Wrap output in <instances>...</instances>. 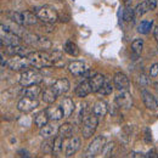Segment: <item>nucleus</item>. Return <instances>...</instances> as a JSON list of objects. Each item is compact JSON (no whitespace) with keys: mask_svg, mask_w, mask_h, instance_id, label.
<instances>
[{"mask_svg":"<svg viewBox=\"0 0 158 158\" xmlns=\"http://www.w3.org/2000/svg\"><path fill=\"white\" fill-rule=\"evenodd\" d=\"M27 59L31 63V67H34L37 69L41 68H46V67H51L52 66V61L50 57V54H48L46 51H32Z\"/></svg>","mask_w":158,"mask_h":158,"instance_id":"obj_1","label":"nucleus"},{"mask_svg":"<svg viewBox=\"0 0 158 158\" xmlns=\"http://www.w3.org/2000/svg\"><path fill=\"white\" fill-rule=\"evenodd\" d=\"M37 16L39 21L44 23H55L56 21H59V14L55 9L50 7V6H41V7H33L32 10Z\"/></svg>","mask_w":158,"mask_h":158,"instance_id":"obj_2","label":"nucleus"},{"mask_svg":"<svg viewBox=\"0 0 158 158\" xmlns=\"http://www.w3.org/2000/svg\"><path fill=\"white\" fill-rule=\"evenodd\" d=\"M41 81H43V74L37 68L23 71L20 77V84L23 88L33 85V84H40Z\"/></svg>","mask_w":158,"mask_h":158,"instance_id":"obj_3","label":"nucleus"},{"mask_svg":"<svg viewBox=\"0 0 158 158\" xmlns=\"http://www.w3.org/2000/svg\"><path fill=\"white\" fill-rule=\"evenodd\" d=\"M99 117L95 116L94 113L91 116H88L84 118L83 127H81V134L84 139H90L96 131L98 125H99Z\"/></svg>","mask_w":158,"mask_h":158,"instance_id":"obj_4","label":"nucleus"},{"mask_svg":"<svg viewBox=\"0 0 158 158\" xmlns=\"http://www.w3.org/2000/svg\"><path fill=\"white\" fill-rule=\"evenodd\" d=\"M105 143H106V139H105V136H102V135L96 136V138L89 143V146H88V148H86V152H85L84 157L91 158V157L98 156L99 153H101V151H102Z\"/></svg>","mask_w":158,"mask_h":158,"instance_id":"obj_5","label":"nucleus"},{"mask_svg":"<svg viewBox=\"0 0 158 158\" xmlns=\"http://www.w3.org/2000/svg\"><path fill=\"white\" fill-rule=\"evenodd\" d=\"M7 67L12 71H26L28 67H31V63L27 57L24 56H12L11 59L6 62Z\"/></svg>","mask_w":158,"mask_h":158,"instance_id":"obj_6","label":"nucleus"},{"mask_svg":"<svg viewBox=\"0 0 158 158\" xmlns=\"http://www.w3.org/2000/svg\"><path fill=\"white\" fill-rule=\"evenodd\" d=\"M39 106V102L37 99H31L27 96H23L22 99L17 102V110L22 113H29L34 111Z\"/></svg>","mask_w":158,"mask_h":158,"instance_id":"obj_7","label":"nucleus"},{"mask_svg":"<svg viewBox=\"0 0 158 158\" xmlns=\"http://www.w3.org/2000/svg\"><path fill=\"white\" fill-rule=\"evenodd\" d=\"M116 103L118 105V107L124 108V110H129L133 107V98L131 94L128 90H120L117 96H116Z\"/></svg>","mask_w":158,"mask_h":158,"instance_id":"obj_8","label":"nucleus"},{"mask_svg":"<svg viewBox=\"0 0 158 158\" xmlns=\"http://www.w3.org/2000/svg\"><path fill=\"white\" fill-rule=\"evenodd\" d=\"M1 31L9 32V33H14V34L19 35L21 38H23V35L27 33L22 24H19L17 22H15L12 20H10V22H6V23H1Z\"/></svg>","mask_w":158,"mask_h":158,"instance_id":"obj_9","label":"nucleus"},{"mask_svg":"<svg viewBox=\"0 0 158 158\" xmlns=\"http://www.w3.org/2000/svg\"><path fill=\"white\" fill-rule=\"evenodd\" d=\"M1 46H16V45H21V37L14 34V33H9V32H5L1 31Z\"/></svg>","mask_w":158,"mask_h":158,"instance_id":"obj_10","label":"nucleus"},{"mask_svg":"<svg viewBox=\"0 0 158 158\" xmlns=\"http://www.w3.org/2000/svg\"><path fill=\"white\" fill-rule=\"evenodd\" d=\"M80 148V139L76 138V136H72L71 139H68V142L66 145V148H64V155L66 157H72L77 153Z\"/></svg>","mask_w":158,"mask_h":158,"instance_id":"obj_11","label":"nucleus"},{"mask_svg":"<svg viewBox=\"0 0 158 158\" xmlns=\"http://www.w3.org/2000/svg\"><path fill=\"white\" fill-rule=\"evenodd\" d=\"M113 84L116 86V89L120 91V90H129V79L128 77L124 74V73H116L114 77H113Z\"/></svg>","mask_w":158,"mask_h":158,"instance_id":"obj_12","label":"nucleus"},{"mask_svg":"<svg viewBox=\"0 0 158 158\" xmlns=\"http://www.w3.org/2000/svg\"><path fill=\"white\" fill-rule=\"evenodd\" d=\"M68 71L74 77H80V76H84L85 74L86 67H85V63L83 61H72L68 64Z\"/></svg>","mask_w":158,"mask_h":158,"instance_id":"obj_13","label":"nucleus"},{"mask_svg":"<svg viewBox=\"0 0 158 158\" xmlns=\"http://www.w3.org/2000/svg\"><path fill=\"white\" fill-rule=\"evenodd\" d=\"M52 89L56 91V94L61 96V95H63V94H66L68 90H69V81H68V79L66 78H60V79H56L54 83H52Z\"/></svg>","mask_w":158,"mask_h":158,"instance_id":"obj_14","label":"nucleus"},{"mask_svg":"<svg viewBox=\"0 0 158 158\" xmlns=\"http://www.w3.org/2000/svg\"><path fill=\"white\" fill-rule=\"evenodd\" d=\"M141 96H142V101L145 103V106L148 108V110H157V102H156V98L152 96V94L150 91H147L146 89H142L141 90Z\"/></svg>","mask_w":158,"mask_h":158,"instance_id":"obj_15","label":"nucleus"},{"mask_svg":"<svg viewBox=\"0 0 158 158\" xmlns=\"http://www.w3.org/2000/svg\"><path fill=\"white\" fill-rule=\"evenodd\" d=\"M43 93V89L39 84H33V85H29V86H24L23 91H22V95L23 96H27V98H31V99H37L38 96L41 95Z\"/></svg>","mask_w":158,"mask_h":158,"instance_id":"obj_16","label":"nucleus"},{"mask_svg":"<svg viewBox=\"0 0 158 158\" xmlns=\"http://www.w3.org/2000/svg\"><path fill=\"white\" fill-rule=\"evenodd\" d=\"M74 93H76V95H77L78 98H85V96H88L90 93H93L89 79H85V80L80 81L78 84V86L76 88Z\"/></svg>","mask_w":158,"mask_h":158,"instance_id":"obj_17","label":"nucleus"},{"mask_svg":"<svg viewBox=\"0 0 158 158\" xmlns=\"http://www.w3.org/2000/svg\"><path fill=\"white\" fill-rule=\"evenodd\" d=\"M45 111H46V113H48L50 120H54V122L60 120V119H62L64 117V113H63V110H62L61 105H60V106H56V105L50 106V107H48Z\"/></svg>","mask_w":158,"mask_h":158,"instance_id":"obj_18","label":"nucleus"},{"mask_svg":"<svg viewBox=\"0 0 158 158\" xmlns=\"http://www.w3.org/2000/svg\"><path fill=\"white\" fill-rule=\"evenodd\" d=\"M41 99L44 102H46V103H49V105H52L56 99H57V94H56V91L52 89V86L50 85V86H48V88H45L44 90H43V93H41Z\"/></svg>","mask_w":158,"mask_h":158,"instance_id":"obj_19","label":"nucleus"},{"mask_svg":"<svg viewBox=\"0 0 158 158\" xmlns=\"http://www.w3.org/2000/svg\"><path fill=\"white\" fill-rule=\"evenodd\" d=\"M61 107L63 110L64 117H69L74 112V110H76V106H74L73 100L71 99V98H68V96H66V98L62 99V101H61Z\"/></svg>","mask_w":158,"mask_h":158,"instance_id":"obj_20","label":"nucleus"},{"mask_svg":"<svg viewBox=\"0 0 158 158\" xmlns=\"http://www.w3.org/2000/svg\"><path fill=\"white\" fill-rule=\"evenodd\" d=\"M105 80H106V79H105V76L99 74V73L91 76V78L89 79V81H90V86H91L93 93H98V91H99L100 89H101V86L103 85Z\"/></svg>","mask_w":158,"mask_h":158,"instance_id":"obj_21","label":"nucleus"},{"mask_svg":"<svg viewBox=\"0 0 158 158\" xmlns=\"http://www.w3.org/2000/svg\"><path fill=\"white\" fill-rule=\"evenodd\" d=\"M56 133H59V128L56 127V125H54V124H46V125H44L43 128H40V136H43V138H51V136H54V135H56Z\"/></svg>","mask_w":158,"mask_h":158,"instance_id":"obj_22","label":"nucleus"},{"mask_svg":"<svg viewBox=\"0 0 158 158\" xmlns=\"http://www.w3.org/2000/svg\"><path fill=\"white\" fill-rule=\"evenodd\" d=\"M108 112V106L105 101H98L94 106H93V113L98 117H103L106 116Z\"/></svg>","mask_w":158,"mask_h":158,"instance_id":"obj_23","label":"nucleus"},{"mask_svg":"<svg viewBox=\"0 0 158 158\" xmlns=\"http://www.w3.org/2000/svg\"><path fill=\"white\" fill-rule=\"evenodd\" d=\"M59 135L63 139H71L73 136V127L69 123H63L59 128Z\"/></svg>","mask_w":158,"mask_h":158,"instance_id":"obj_24","label":"nucleus"},{"mask_svg":"<svg viewBox=\"0 0 158 158\" xmlns=\"http://www.w3.org/2000/svg\"><path fill=\"white\" fill-rule=\"evenodd\" d=\"M22 15H23L24 26H33V24H37L38 21H39L38 16L33 11H23Z\"/></svg>","mask_w":158,"mask_h":158,"instance_id":"obj_25","label":"nucleus"},{"mask_svg":"<svg viewBox=\"0 0 158 158\" xmlns=\"http://www.w3.org/2000/svg\"><path fill=\"white\" fill-rule=\"evenodd\" d=\"M50 57H51V61H52V66L59 67V68L64 66V60H63V55H62L61 51L55 50L54 52L50 54Z\"/></svg>","mask_w":158,"mask_h":158,"instance_id":"obj_26","label":"nucleus"},{"mask_svg":"<svg viewBox=\"0 0 158 158\" xmlns=\"http://www.w3.org/2000/svg\"><path fill=\"white\" fill-rule=\"evenodd\" d=\"M49 119L50 118H49V116H48L46 111H43V112L38 113V114L34 117V123H35V125H37L38 128H43L44 125H46V124H48Z\"/></svg>","mask_w":158,"mask_h":158,"instance_id":"obj_27","label":"nucleus"},{"mask_svg":"<svg viewBox=\"0 0 158 158\" xmlns=\"http://www.w3.org/2000/svg\"><path fill=\"white\" fill-rule=\"evenodd\" d=\"M63 50H64L68 55H71V56H78V54H79L78 46H77V44L73 43V41H67V43L64 44Z\"/></svg>","mask_w":158,"mask_h":158,"instance_id":"obj_28","label":"nucleus"},{"mask_svg":"<svg viewBox=\"0 0 158 158\" xmlns=\"http://www.w3.org/2000/svg\"><path fill=\"white\" fill-rule=\"evenodd\" d=\"M148 10H150V7H148L146 0L140 1L138 5H136V7H135V15H136L138 17H141V16H143Z\"/></svg>","mask_w":158,"mask_h":158,"instance_id":"obj_29","label":"nucleus"},{"mask_svg":"<svg viewBox=\"0 0 158 158\" xmlns=\"http://www.w3.org/2000/svg\"><path fill=\"white\" fill-rule=\"evenodd\" d=\"M113 86H114V84L112 85V83L110 80H105L103 85L101 86V89L98 93H99L100 95H111L113 93Z\"/></svg>","mask_w":158,"mask_h":158,"instance_id":"obj_30","label":"nucleus"},{"mask_svg":"<svg viewBox=\"0 0 158 158\" xmlns=\"http://www.w3.org/2000/svg\"><path fill=\"white\" fill-rule=\"evenodd\" d=\"M66 139H63L62 136H56V139L54 140V151H52V153L54 155H59L62 152V150H63V141H64Z\"/></svg>","mask_w":158,"mask_h":158,"instance_id":"obj_31","label":"nucleus"},{"mask_svg":"<svg viewBox=\"0 0 158 158\" xmlns=\"http://www.w3.org/2000/svg\"><path fill=\"white\" fill-rule=\"evenodd\" d=\"M142 49H143V40L136 39L133 41V44H131V50H133V52H134L135 56H140V55H141Z\"/></svg>","mask_w":158,"mask_h":158,"instance_id":"obj_32","label":"nucleus"},{"mask_svg":"<svg viewBox=\"0 0 158 158\" xmlns=\"http://www.w3.org/2000/svg\"><path fill=\"white\" fill-rule=\"evenodd\" d=\"M152 24H153V21H141V23L139 24V32L142 33V34H148L151 32V28H152Z\"/></svg>","mask_w":158,"mask_h":158,"instance_id":"obj_33","label":"nucleus"},{"mask_svg":"<svg viewBox=\"0 0 158 158\" xmlns=\"http://www.w3.org/2000/svg\"><path fill=\"white\" fill-rule=\"evenodd\" d=\"M35 46H38V48H39L41 51H46V50H49V49H50V48L52 46V43H51L50 40L48 39V38L40 37Z\"/></svg>","mask_w":158,"mask_h":158,"instance_id":"obj_34","label":"nucleus"},{"mask_svg":"<svg viewBox=\"0 0 158 158\" xmlns=\"http://www.w3.org/2000/svg\"><path fill=\"white\" fill-rule=\"evenodd\" d=\"M40 37L38 35H35V34H32V33H26L24 35H23V38L22 39L24 40L28 45H31V46H35L37 45V43H38V40H39Z\"/></svg>","mask_w":158,"mask_h":158,"instance_id":"obj_35","label":"nucleus"},{"mask_svg":"<svg viewBox=\"0 0 158 158\" xmlns=\"http://www.w3.org/2000/svg\"><path fill=\"white\" fill-rule=\"evenodd\" d=\"M113 150H114V143L113 142H108V143H105L102 151H101V156L102 157H112V153H113Z\"/></svg>","mask_w":158,"mask_h":158,"instance_id":"obj_36","label":"nucleus"},{"mask_svg":"<svg viewBox=\"0 0 158 158\" xmlns=\"http://www.w3.org/2000/svg\"><path fill=\"white\" fill-rule=\"evenodd\" d=\"M41 151L45 153V155H50L54 151V141H50V140H46L41 143Z\"/></svg>","mask_w":158,"mask_h":158,"instance_id":"obj_37","label":"nucleus"},{"mask_svg":"<svg viewBox=\"0 0 158 158\" xmlns=\"http://www.w3.org/2000/svg\"><path fill=\"white\" fill-rule=\"evenodd\" d=\"M134 15H135V9H131L130 5L127 6V9L124 10V14H123V19L127 22H130V21L134 20Z\"/></svg>","mask_w":158,"mask_h":158,"instance_id":"obj_38","label":"nucleus"},{"mask_svg":"<svg viewBox=\"0 0 158 158\" xmlns=\"http://www.w3.org/2000/svg\"><path fill=\"white\" fill-rule=\"evenodd\" d=\"M9 16H10V20L17 22L19 24L24 26V21H23V15H22V12H9Z\"/></svg>","mask_w":158,"mask_h":158,"instance_id":"obj_39","label":"nucleus"},{"mask_svg":"<svg viewBox=\"0 0 158 158\" xmlns=\"http://www.w3.org/2000/svg\"><path fill=\"white\" fill-rule=\"evenodd\" d=\"M138 83L140 86H142V88H146L147 85H148V83H150V80H148V78L143 74V73H141L140 76L138 77Z\"/></svg>","mask_w":158,"mask_h":158,"instance_id":"obj_40","label":"nucleus"},{"mask_svg":"<svg viewBox=\"0 0 158 158\" xmlns=\"http://www.w3.org/2000/svg\"><path fill=\"white\" fill-rule=\"evenodd\" d=\"M150 77L151 78H157L158 77V63H153L150 68Z\"/></svg>","mask_w":158,"mask_h":158,"instance_id":"obj_41","label":"nucleus"},{"mask_svg":"<svg viewBox=\"0 0 158 158\" xmlns=\"http://www.w3.org/2000/svg\"><path fill=\"white\" fill-rule=\"evenodd\" d=\"M146 2L148 5L150 10H156V7H157V0H146Z\"/></svg>","mask_w":158,"mask_h":158,"instance_id":"obj_42","label":"nucleus"},{"mask_svg":"<svg viewBox=\"0 0 158 158\" xmlns=\"http://www.w3.org/2000/svg\"><path fill=\"white\" fill-rule=\"evenodd\" d=\"M145 157H147V158H158V155H157V152L155 151V150H152V151H148L146 155H145Z\"/></svg>","mask_w":158,"mask_h":158,"instance_id":"obj_43","label":"nucleus"},{"mask_svg":"<svg viewBox=\"0 0 158 158\" xmlns=\"http://www.w3.org/2000/svg\"><path fill=\"white\" fill-rule=\"evenodd\" d=\"M59 20L61 22H68L69 21V15H61L59 17Z\"/></svg>","mask_w":158,"mask_h":158,"instance_id":"obj_44","label":"nucleus"},{"mask_svg":"<svg viewBox=\"0 0 158 158\" xmlns=\"http://www.w3.org/2000/svg\"><path fill=\"white\" fill-rule=\"evenodd\" d=\"M19 155H20L21 157H29V153H28V151H26V150L19 151Z\"/></svg>","mask_w":158,"mask_h":158,"instance_id":"obj_45","label":"nucleus"},{"mask_svg":"<svg viewBox=\"0 0 158 158\" xmlns=\"http://www.w3.org/2000/svg\"><path fill=\"white\" fill-rule=\"evenodd\" d=\"M131 157H138V158H142V157H145V155L142 153V152H133L131 153Z\"/></svg>","mask_w":158,"mask_h":158,"instance_id":"obj_46","label":"nucleus"},{"mask_svg":"<svg viewBox=\"0 0 158 158\" xmlns=\"http://www.w3.org/2000/svg\"><path fill=\"white\" fill-rule=\"evenodd\" d=\"M146 141L147 142H151V140H152V138H151V134H150V130L148 129H146Z\"/></svg>","mask_w":158,"mask_h":158,"instance_id":"obj_47","label":"nucleus"},{"mask_svg":"<svg viewBox=\"0 0 158 158\" xmlns=\"http://www.w3.org/2000/svg\"><path fill=\"white\" fill-rule=\"evenodd\" d=\"M153 37H155V39L157 40V43H158V26L153 28Z\"/></svg>","mask_w":158,"mask_h":158,"instance_id":"obj_48","label":"nucleus"},{"mask_svg":"<svg viewBox=\"0 0 158 158\" xmlns=\"http://www.w3.org/2000/svg\"><path fill=\"white\" fill-rule=\"evenodd\" d=\"M0 60H1V67H4V66H5V61H4V56H2V54H1Z\"/></svg>","mask_w":158,"mask_h":158,"instance_id":"obj_49","label":"nucleus"},{"mask_svg":"<svg viewBox=\"0 0 158 158\" xmlns=\"http://www.w3.org/2000/svg\"><path fill=\"white\" fill-rule=\"evenodd\" d=\"M125 4H127V6H129L130 5V2H131V0H123Z\"/></svg>","mask_w":158,"mask_h":158,"instance_id":"obj_50","label":"nucleus"},{"mask_svg":"<svg viewBox=\"0 0 158 158\" xmlns=\"http://www.w3.org/2000/svg\"><path fill=\"white\" fill-rule=\"evenodd\" d=\"M153 85H155V89H156V91H157V94H158V81L157 83H155Z\"/></svg>","mask_w":158,"mask_h":158,"instance_id":"obj_51","label":"nucleus"},{"mask_svg":"<svg viewBox=\"0 0 158 158\" xmlns=\"http://www.w3.org/2000/svg\"><path fill=\"white\" fill-rule=\"evenodd\" d=\"M155 98H156V102H157V106H158V95L157 96H155Z\"/></svg>","mask_w":158,"mask_h":158,"instance_id":"obj_52","label":"nucleus"},{"mask_svg":"<svg viewBox=\"0 0 158 158\" xmlns=\"http://www.w3.org/2000/svg\"><path fill=\"white\" fill-rule=\"evenodd\" d=\"M139 1H143V0H139Z\"/></svg>","mask_w":158,"mask_h":158,"instance_id":"obj_53","label":"nucleus"},{"mask_svg":"<svg viewBox=\"0 0 158 158\" xmlns=\"http://www.w3.org/2000/svg\"><path fill=\"white\" fill-rule=\"evenodd\" d=\"M157 50H158V45H157Z\"/></svg>","mask_w":158,"mask_h":158,"instance_id":"obj_54","label":"nucleus"}]
</instances>
